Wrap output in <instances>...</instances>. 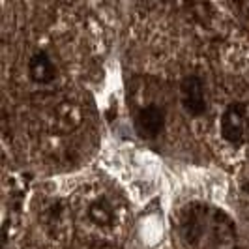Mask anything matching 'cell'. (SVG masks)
<instances>
[{
  "label": "cell",
  "instance_id": "cell-1",
  "mask_svg": "<svg viewBox=\"0 0 249 249\" xmlns=\"http://www.w3.org/2000/svg\"><path fill=\"white\" fill-rule=\"evenodd\" d=\"M180 236L187 249H236L232 219L202 202H191L180 213Z\"/></svg>",
  "mask_w": 249,
  "mask_h": 249
},
{
  "label": "cell",
  "instance_id": "cell-2",
  "mask_svg": "<svg viewBox=\"0 0 249 249\" xmlns=\"http://www.w3.org/2000/svg\"><path fill=\"white\" fill-rule=\"evenodd\" d=\"M248 131V107L244 103H231L221 116V135L231 144H242Z\"/></svg>",
  "mask_w": 249,
  "mask_h": 249
},
{
  "label": "cell",
  "instance_id": "cell-3",
  "mask_svg": "<svg viewBox=\"0 0 249 249\" xmlns=\"http://www.w3.org/2000/svg\"><path fill=\"white\" fill-rule=\"evenodd\" d=\"M182 103L186 111L193 116L204 114L206 111V98H204V85L197 75H189L182 83Z\"/></svg>",
  "mask_w": 249,
  "mask_h": 249
},
{
  "label": "cell",
  "instance_id": "cell-4",
  "mask_svg": "<svg viewBox=\"0 0 249 249\" xmlns=\"http://www.w3.org/2000/svg\"><path fill=\"white\" fill-rule=\"evenodd\" d=\"M165 125V112L158 105H148L137 114V133L144 139H156Z\"/></svg>",
  "mask_w": 249,
  "mask_h": 249
},
{
  "label": "cell",
  "instance_id": "cell-5",
  "mask_svg": "<svg viewBox=\"0 0 249 249\" xmlns=\"http://www.w3.org/2000/svg\"><path fill=\"white\" fill-rule=\"evenodd\" d=\"M28 75L37 85H49L56 77V68L45 51H37L28 62Z\"/></svg>",
  "mask_w": 249,
  "mask_h": 249
},
{
  "label": "cell",
  "instance_id": "cell-6",
  "mask_svg": "<svg viewBox=\"0 0 249 249\" xmlns=\"http://www.w3.org/2000/svg\"><path fill=\"white\" fill-rule=\"evenodd\" d=\"M88 217L90 221L98 227H111L114 221V210L107 200H94L90 206H88Z\"/></svg>",
  "mask_w": 249,
  "mask_h": 249
}]
</instances>
